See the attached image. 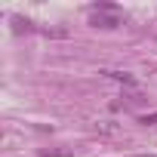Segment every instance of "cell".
I'll return each mask as SVG.
<instances>
[{"instance_id": "6da1fadb", "label": "cell", "mask_w": 157, "mask_h": 157, "mask_svg": "<svg viewBox=\"0 0 157 157\" xmlns=\"http://www.w3.org/2000/svg\"><path fill=\"white\" fill-rule=\"evenodd\" d=\"M90 25H93V28H117V25H123V19H120L117 13H96V16L90 19Z\"/></svg>"}, {"instance_id": "7a4b0ae2", "label": "cell", "mask_w": 157, "mask_h": 157, "mask_svg": "<svg viewBox=\"0 0 157 157\" xmlns=\"http://www.w3.org/2000/svg\"><path fill=\"white\" fill-rule=\"evenodd\" d=\"M111 77H117V80H123V83H132V77L129 74H123V71H108Z\"/></svg>"}, {"instance_id": "3957f363", "label": "cell", "mask_w": 157, "mask_h": 157, "mask_svg": "<svg viewBox=\"0 0 157 157\" xmlns=\"http://www.w3.org/2000/svg\"><path fill=\"white\" fill-rule=\"evenodd\" d=\"M16 22V31H31V22H22V19H13Z\"/></svg>"}, {"instance_id": "277c9868", "label": "cell", "mask_w": 157, "mask_h": 157, "mask_svg": "<svg viewBox=\"0 0 157 157\" xmlns=\"http://www.w3.org/2000/svg\"><path fill=\"white\" fill-rule=\"evenodd\" d=\"M142 123H145V126H154V123H157V111H154V114H145Z\"/></svg>"}, {"instance_id": "5b68a950", "label": "cell", "mask_w": 157, "mask_h": 157, "mask_svg": "<svg viewBox=\"0 0 157 157\" xmlns=\"http://www.w3.org/2000/svg\"><path fill=\"white\" fill-rule=\"evenodd\" d=\"M142 157H154V154H142Z\"/></svg>"}]
</instances>
